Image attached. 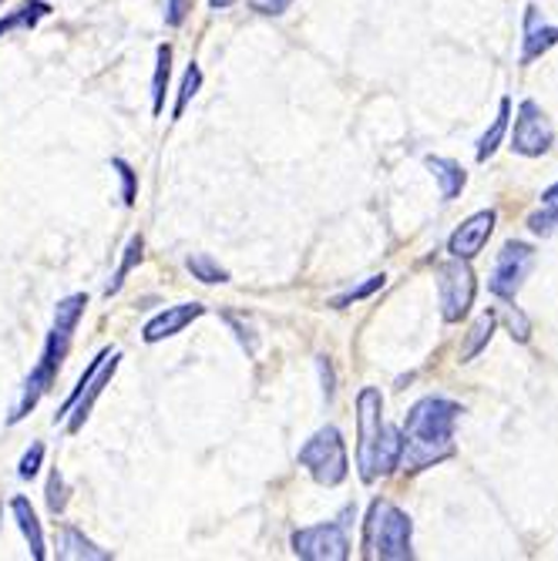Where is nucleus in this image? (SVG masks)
Wrapping results in <instances>:
<instances>
[{"mask_svg":"<svg viewBox=\"0 0 558 561\" xmlns=\"http://www.w3.org/2000/svg\"><path fill=\"white\" fill-rule=\"evenodd\" d=\"M462 403H454L447 397H421L403 421V454H400V468L403 471H424L434 468L447 457H454V424L462 417Z\"/></svg>","mask_w":558,"mask_h":561,"instance_id":"f257e3e1","label":"nucleus"},{"mask_svg":"<svg viewBox=\"0 0 558 561\" xmlns=\"http://www.w3.org/2000/svg\"><path fill=\"white\" fill-rule=\"evenodd\" d=\"M411 535H414V522L408 512L387 497H377L367 507V518H364V558L371 561H408L414 558L411 548Z\"/></svg>","mask_w":558,"mask_h":561,"instance_id":"f03ea898","label":"nucleus"},{"mask_svg":"<svg viewBox=\"0 0 558 561\" xmlns=\"http://www.w3.org/2000/svg\"><path fill=\"white\" fill-rule=\"evenodd\" d=\"M118 364H122V353L118 350H101L94 360L88 364V370L81 374V380H78V387L68 393V400L58 407V414H55V424L58 421H68V431L71 434H78L81 427H84V421H88V414H91V407H94V400L105 393V387L112 383V377L118 374Z\"/></svg>","mask_w":558,"mask_h":561,"instance_id":"7ed1b4c3","label":"nucleus"},{"mask_svg":"<svg viewBox=\"0 0 558 561\" xmlns=\"http://www.w3.org/2000/svg\"><path fill=\"white\" fill-rule=\"evenodd\" d=\"M71 336L75 333H68V330H58V327H50V333H47V340H44V350H41V360H37V367L31 370V377L24 380V390H21V400H18V407H14V414H11V424H21L34 407L41 403V397L55 387V380H58V374H61V367H65V356H68V350H71Z\"/></svg>","mask_w":558,"mask_h":561,"instance_id":"20e7f679","label":"nucleus"},{"mask_svg":"<svg viewBox=\"0 0 558 561\" xmlns=\"http://www.w3.org/2000/svg\"><path fill=\"white\" fill-rule=\"evenodd\" d=\"M299 468H307L310 478L323 488H337L346 481L350 474V457H346V444H343V434L327 424L320 427L307 444L299 447Z\"/></svg>","mask_w":558,"mask_h":561,"instance_id":"39448f33","label":"nucleus"},{"mask_svg":"<svg viewBox=\"0 0 558 561\" xmlns=\"http://www.w3.org/2000/svg\"><path fill=\"white\" fill-rule=\"evenodd\" d=\"M357 515L353 507L337 518V522H327V525H314V528H299L293 531V554L296 558H307V561H343L350 558V518Z\"/></svg>","mask_w":558,"mask_h":561,"instance_id":"423d86ee","label":"nucleus"},{"mask_svg":"<svg viewBox=\"0 0 558 561\" xmlns=\"http://www.w3.org/2000/svg\"><path fill=\"white\" fill-rule=\"evenodd\" d=\"M475 293H478V283H475L468 260L451 256L447 263L437 266V299H441L444 323H462L471 310Z\"/></svg>","mask_w":558,"mask_h":561,"instance_id":"0eeeda50","label":"nucleus"},{"mask_svg":"<svg viewBox=\"0 0 558 561\" xmlns=\"http://www.w3.org/2000/svg\"><path fill=\"white\" fill-rule=\"evenodd\" d=\"M532 266H535V249L528 242H515V239L504 242L501 252H498V260H494V273L488 279V289L504 302H515V296L525 286Z\"/></svg>","mask_w":558,"mask_h":561,"instance_id":"6e6552de","label":"nucleus"},{"mask_svg":"<svg viewBox=\"0 0 558 561\" xmlns=\"http://www.w3.org/2000/svg\"><path fill=\"white\" fill-rule=\"evenodd\" d=\"M555 141V128L548 122V115L542 112L538 101H522L519 105V118H515V131H512V151L525 159H538L551 148Z\"/></svg>","mask_w":558,"mask_h":561,"instance_id":"1a4fd4ad","label":"nucleus"},{"mask_svg":"<svg viewBox=\"0 0 558 561\" xmlns=\"http://www.w3.org/2000/svg\"><path fill=\"white\" fill-rule=\"evenodd\" d=\"M384 424V393L377 387H364L357 393V471H364Z\"/></svg>","mask_w":558,"mask_h":561,"instance_id":"9d476101","label":"nucleus"},{"mask_svg":"<svg viewBox=\"0 0 558 561\" xmlns=\"http://www.w3.org/2000/svg\"><path fill=\"white\" fill-rule=\"evenodd\" d=\"M494 222H498V213L494 209H485V213H475L471 219H465L458 229L451 232L447 239V252L458 260H475L478 252L488 245L491 232H494Z\"/></svg>","mask_w":558,"mask_h":561,"instance_id":"9b49d317","label":"nucleus"},{"mask_svg":"<svg viewBox=\"0 0 558 561\" xmlns=\"http://www.w3.org/2000/svg\"><path fill=\"white\" fill-rule=\"evenodd\" d=\"M206 313V306L202 302H179V306H169L166 313H159L156 320H148L145 330H141V340L145 343H162L175 333H182L192 320H198Z\"/></svg>","mask_w":558,"mask_h":561,"instance_id":"f8f14e48","label":"nucleus"},{"mask_svg":"<svg viewBox=\"0 0 558 561\" xmlns=\"http://www.w3.org/2000/svg\"><path fill=\"white\" fill-rule=\"evenodd\" d=\"M558 44V27H551L538 8H528L525 11V47H522V65H532L538 61L542 55Z\"/></svg>","mask_w":558,"mask_h":561,"instance_id":"ddd939ff","label":"nucleus"},{"mask_svg":"<svg viewBox=\"0 0 558 561\" xmlns=\"http://www.w3.org/2000/svg\"><path fill=\"white\" fill-rule=\"evenodd\" d=\"M11 512H14V518H18V528H21V535H24V541H27L34 561H44V558H47V551H44V531H41V522H37L34 504H31L24 494H18V497L11 501Z\"/></svg>","mask_w":558,"mask_h":561,"instance_id":"4468645a","label":"nucleus"},{"mask_svg":"<svg viewBox=\"0 0 558 561\" xmlns=\"http://www.w3.org/2000/svg\"><path fill=\"white\" fill-rule=\"evenodd\" d=\"M58 558H71V561H109L112 558V551H105V548H98L91 538H84L78 528H71V525H65L61 528V538H58Z\"/></svg>","mask_w":558,"mask_h":561,"instance_id":"2eb2a0df","label":"nucleus"},{"mask_svg":"<svg viewBox=\"0 0 558 561\" xmlns=\"http://www.w3.org/2000/svg\"><path fill=\"white\" fill-rule=\"evenodd\" d=\"M428 169H431V175L441 182V198L444 202H451V198H458L462 195V188L468 185V172L458 165V162H451V159H428Z\"/></svg>","mask_w":558,"mask_h":561,"instance_id":"dca6fc26","label":"nucleus"},{"mask_svg":"<svg viewBox=\"0 0 558 561\" xmlns=\"http://www.w3.org/2000/svg\"><path fill=\"white\" fill-rule=\"evenodd\" d=\"M169 78H172V47L162 44L156 50V75H151V115H162L166 108V91H169Z\"/></svg>","mask_w":558,"mask_h":561,"instance_id":"f3484780","label":"nucleus"},{"mask_svg":"<svg viewBox=\"0 0 558 561\" xmlns=\"http://www.w3.org/2000/svg\"><path fill=\"white\" fill-rule=\"evenodd\" d=\"M494 330H498V313H494V310L481 313V317L471 323V330H468V336H465V346H462V364L475 360V356L491 343Z\"/></svg>","mask_w":558,"mask_h":561,"instance_id":"a211bd4d","label":"nucleus"},{"mask_svg":"<svg viewBox=\"0 0 558 561\" xmlns=\"http://www.w3.org/2000/svg\"><path fill=\"white\" fill-rule=\"evenodd\" d=\"M509 118H512V98H501L498 118L491 122V128H488V131L481 135V141H478V162H488V159L494 156V151H498L504 131H509Z\"/></svg>","mask_w":558,"mask_h":561,"instance_id":"6ab92c4d","label":"nucleus"},{"mask_svg":"<svg viewBox=\"0 0 558 561\" xmlns=\"http://www.w3.org/2000/svg\"><path fill=\"white\" fill-rule=\"evenodd\" d=\"M141 249H145V239H141V236H132V239H128V245H125V256H122V263H118V270H115V276H112V283H109V289H105V296H109V299L122 293V286H125L128 273L141 263Z\"/></svg>","mask_w":558,"mask_h":561,"instance_id":"aec40b11","label":"nucleus"},{"mask_svg":"<svg viewBox=\"0 0 558 561\" xmlns=\"http://www.w3.org/2000/svg\"><path fill=\"white\" fill-rule=\"evenodd\" d=\"M47 14H50V4H44V0H31V4L18 8L11 18L0 21V37L11 34V31H18V27H34V24H37L41 18H47Z\"/></svg>","mask_w":558,"mask_h":561,"instance_id":"412c9836","label":"nucleus"},{"mask_svg":"<svg viewBox=\"0 0 558 561\" xmlns=\"http://www.w3.org/2000/svg\"><path fill=\"white\" fill-rule=\"evenodd\" d=\"M185 270H189L198 283H206V286L229 283V273H226L216 260H209L206 252H198V256H189V260H185Z\"/></svg>","mask_w":558,"mask_h":561,"instance_id":"4be33fe9","label":"nucleus"},{"mask_svg":"<svg viewBox=\"0 0 558 561\" xmlns=\"http://www.w3.org/2000/svg\"><path fill=\"white\" fill-rule=\"evenodd\" d=\"M84 306H88V296H84V293H75V296L61 299V302H58V310H55V327L75 333L78 323H81V317H84Z\"/></svg>","mask_w":558,"mask_h":561,"instance_id":"5701e85b","label":"nucleus"},{"mask_svg":"<svg viewBox=\"0 0 558 561\" xmlns=\"http://www.w3.org/2000/svg\"><path fill=\"white\" fill-rule=\"evenodd\" d=\"M198 88H202V68L192 61V65L185 68V75H182V88H179L175 108H172V122H179V118H182V112L189 108V101L198 94Z\"/></svg>","mask_w":558,"mask_h":561,"instance_id":"b1692460","label":"nucleus"},{"mask_svg":"<svg viewBox=\"0 0 558 561\" xmlns=\"http://www.w3.org/2000/svg\"><path fill=\"white\" fill-rule=\"evenodd\" d=\"M44 497H47V512H50V515H61L65 507H68V484H65V474H61V471H50V474H47Z\"/></svg>","mask_w":558,"mask_h":561,"instance_id":"393cba45","label":"nucleus"},{"mask_svg":"<svg viewBox=\"0 0 558 561\" xmlns=\"http://www.w3.org/2000/svg\"><path fill=\"white\" fill-rule=\"evenodd\" d=\"M384 273L380 276H371L364 286H357V289H346L343 296H337V299H330V306H333V310H346V306H353V302H361V299H367L371 293H377L380 286H384Z\"/></svg>","mask_w":558,"mask_h":561,"instance_id":"a878e982","label":"nucleus"},{"mask_svg":"<svg viewBox=\"0 0 558 561\" xmlns=\"http://www.w3.org/2000/svg\"><path fill=\"white\" fill-rule=\"evenodd\" d=\"M528 229H532L535 236H551V232L558 229V198L545 202V209H542V213L528 216Z\"/></svg>","mask_w":558,"mask_h":561,"instance_id":"bb28decb","label":"nucleus"},{"mask_svg":"<svg viewBox=\"0 0 558 561\" xmlns=\"http://www.w3.org/2000/svg\"><path fill=\"white\" fill-rule=\"evenodd\" d=\"M112 169L122 175V202L132 209L135 198H138V175H135V169L125 159H112Z\"/></svg>","mask_w":558,"mask_h":561,"instance_id":"cd10ccee","label":"nucleus"},{"mask_svg":"<svg viewBox=\"0 0 558 561\" xmlns=\"http://www.w3.org/2000/svg\"><path fill=\"white\" fill-rule=\"evenodd\" d=\"M504 323H509V333H512L519 343H528V336H532V323H528V317L519 310V306H504Z\"/></svg>","mask_w":558,"mask_h":561,"instance_id":"c85d7f7f","label":"nucleus"},{"mask_svg":"<svg viewBox=\"0 0 558 561\" xmlns=\"http://www.w3.org/2000/svg\"><path fill=\"white\" fill-rule=\"evenodd\" d=\"M41 461H44V444H31V450L21 457V465H18V474L24 478V481H31V478H37V471H41Z\"/></svg>","mask_w":558,"mask_h":561,"instance_id":"c756f323","label":"nucleus"},{"mask_svg":"<svg viewBox=\"0 0 558 561\" xmlns=\"http://www.w3.org/2000/svg\"><path fill=\"white\" fill-rule=\"evenodd\" d=\"M189 11H192V0H166V24L169 27H182Z\"/></svg>","mask_w":558,"mask_h":561,"instance_id":"7c9ffc66","label":"nucleus"},{"mask_svg":"<svg viewBox=\"0 0 558 561\" xmlns=\"http://www.w3.org/2000/svg\"><path fill=\"white\" fill-rule=\"evenodd\" d=\"M317 370H320V380H323V400L333 403V393H337V377H333V364L327 356H317Z\"/></svg>","mask_w":558,"mask_h":561,"instance_id":"2f4dec72","label":"nucleus"},{"mask_svg":"<svg viewBox=\"0 0 558 561\" xmlns=\"http://www.w3.org/2000/svg\"><path fill=\"white\" fill-rule=\"evenodd\" d=\"M293 8V0H252V11L266 14V18H280Z\"/></svg>","mask_w":558,"mask_h":561,"instance_id":"473e14b6","label":"nucleus"},{"mask_svg":"<svg viewBox=\"0 0 558 561\" xmlns=\"http://www.w3.org/2000/svg\"><path fill=\"white\" fill-rule=\"evenodd\" d=\"M226 323H229V327L236 330V336H239V343L246 346V353H249V356L257 353V336H252V330H249V327H246L242 320H236L232 313H226Z\"/></svg>","mask_w":558,"mask_h":561,"instance_id":"72a5a7b5","label":"nucleus"},{"mask_svg":"<svg viewBox=\"0 0 558 561\" xmlns=\"http://www.w3.org/2000/svg\"><path fill=\"white\" fill-rule=\"evenodd\" d=\"M232 4H239V0H209V8H213V11H226V8H232Z\"/></svg>","mask_w":558,"mask_h":561,"instance_id":"f704fd0d","label":"nucleus"},{"mask_svg":"<svg viewBox=\"0 0 558 561\" xmlns=\"http://www.w3.org/2000/svg\"><path fill=\"white\" fill-rule=\"evenodd\" d=\"M0 4H4V0H0Z\"/></svg>","mask_w":558,"mask_h":561,"instance_id":"c9c22d12","label":"nucleus"}]
</instances>
